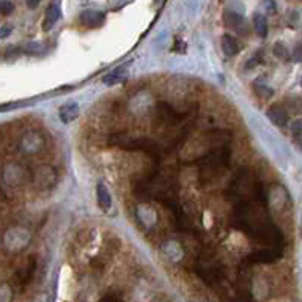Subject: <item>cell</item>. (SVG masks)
Instances as JSON below:
<instances>
[{
    "label": "cell",
    "mask_w": 302,
    "mask_h": 302,
    "mask_svg": "<svg viewBox=\"0 0 302 302\" xmlns=\"http://www.w3.org/2000/svg\"><path fill=\"white\" fill-rule=\"evenodd\" d=\"M10 32H11V28H10V27H5V28H2V30H0V38L8 36V35H10Z\"/></svg>",
    "instance_id": "20"
},
{
    "label": "cell",
    "mask_w": 302,
    "mask_h": 302,
    "mask_svg": "<svg viewBox=\"0 0 302 302\" xmlns=\"http://www.w3.org/2000/svg\"><path fill=\"white\" fill-rule=\"evenodd\" d=\"M13 10H14L13 2H10V0H0V13L8 16V14L13 13Z\"/></svg>",
    "instance_id": "14"
},
{
    "label": "cell",
    "mask_w": 302,
    "mask_h": 302,
    "mask_svg": "<svg viewBox=\"0 0 302 302\" xmlns=\"http://www.w3.org/2000/svg\"><path fill=\"white\" fill-rule=\"evenodd\" d=\"M224 21H225V24L228 25V27H231V28H236V30H239V24H244L243 22V18L239 16V14H236V13H231V11H225V14H224Z\"/></svg>",
    "instance_id": "11"
},
{
    "label": "cell",
    "mask_w": 302,
    "mask_h": 302,
    "mask_svg": "<svg viewBox=\"0 0 302 302\" xmlns=\"http://www.w3.org/2000/svg\"><path fill=\"white\" fill-rule=\"evenodd\" d=\"M40 2H41V0H27V6L33 10V8H36L38 5H40Z\"/></svg>",
    "instance_id": "19"
},
{
    "label": "cell",
    "mask_w": 302,
    "mask_h": 302,
    "mask_svg": "<svg viewBox=\"0 0 302 302\" xmlns=\"http://www.w3.org/2000/svg\"><path fill=\"white\" fill-rule=\"evenodd\" d=\"M253 28L256 35H258L260 38H266L268 36V21L266 18L263 16V14H255L253 18Z\"/></svg>",
    "instance_id": "10"
},
{
    "label": "cell",
    "mask_w": 302,
    "mask_h": 302,
    "mask_svg": "<svg viewBox=\"0 0 302 302\" xmlns=\"http://www.w3.org/2000/svg\"><path fill=\"white\" fill-rule=\"evenodd\" d=\"M60 14H62V11H60L58 3H52L48 6L46 14H44V21H43V28L46 30V32L60 19Z\"/></svg>",
    "instance_id": "6"
},
{
    "label": "cell",
    "mask_w": 302,
    "mask_h": 302,
    "mask_svg": "<svg viewBox=\"0 0 302 302\" xmlns=\"http://www.w3.org/2000/svg\"><path fill=\"white\" fill-rule=\"evenodd\" d=\"M274 55L278 57V58H282V60H288L290 58V52H288V49H286L282 43H277L276 46H274Z\"/></svg>",
    "instance_id": "13"
},
{
    "label": "cell",
    "mask_w": 302,
    "mask_h": 302,
    "mask_svg": "<svg viewBox=\"0 0 302 302\" xmlns=\"http://www.w3.org/2000/svg\"><path fill=\"white\" fill-rule=\"evenodd\" d=\"M222 50L226 57H233L238 54V43L231 35L222 36Z\"/></svg>",
    "instance_id": "9"
},
{
    "label": "cell",
    "mask_w": 302,
    "mask_h": 302,
    "mask_svg": "<svg viewBox=\"0 0 302 302\" xmlns=\"http://www.w3.org/2000/svg\"><path fill=\"white\" fill-rule=\"evenodd\" d=\"M96 199H98V205H100L102 209H109L110 205H112V197L107 191V187H105L102 183L98 184L96 187Z\"/></svg>",
    "instance_id": "8"
},
{
    "label": "cell",
    "mask_w": 302,
    "mask_h": 302,
    "mask_svg": "<svg viewBox=\"0 0 302 302\" xmlns=\"http://www.w3.org/2000/svg\"><path fill=\"white\" fill-rule=\"evenodd\" d=\"M80 24L90 27V28H95V27H100L102 22H104V13L101 11H95V10H87L80 14Z\"/></svg>",
    "instance_id": "4"
},
{
    "label": "cell",
    "mask_w": 302,
    "mask_h": 302,
    "mask_svg": "<svg viewBox=\"0 0 302 302\" xmlns=\"http://www.w3.org/2000/svg\"><path fill=\"white\" fill-rule=\"evenodd\" d=\"M301 85H302V77H301Z\"/></svg>",
    "instance_id": "21"
},
{
    "label": "cell",
    "mask_w": 302,
    "mask_h": 302,
    "mask_svg": "<svg viewBox=\"0 0 302 302\" xmlns=\"http://www.w3.org/2000/svg\"><path fill=\"white\" fill-rule=\"evenodd\" d=\"M228 161H230V150L224 147H217L209 150L205 156H201L197 161L200 165V179L203 183H213L214 178L219 176L225 167H228Z\"/></svg>",
    "instance_id": "1"
},
{
    "label": "cell",
    "mask_w": 302,
    "mask_h": 302,
    "mask_svg": "<svg viewBox=\"0 0 302 302\" xmlns=\"http://www.w3.org/2000/svg\"><path fill=\"white\" fill-rule=\"evenodd\" d=\"M189 112H179L167 102H159L154 107V123L161 127H176L187 118Z\"/></svg>",
    "instance_id": "3"
},
{
    "label": "cell",
    "mask_w": 302,
    "mask_h": 302,
    "mask_svg": "<svg viewBox=\"0 0 302 302\" xmlns=\"http://www.w3.org/2000/svg\"><path fill=\"white\" fill-rule=\"evenodd\" d=\"M293 58L296 60V62H302V44H299V46L294 48V50H293Z\"/></svg>",
    "instance_id": "18"
},
{
    "label": "cell",
    "mask_w": 302,
    "mask_h": 302,
    "mask_svg": "<svg viewBox=\"0 0 302 302\" xmlns=\"http://www.w3.org/2000/svg\"><path fill=\"white\" fill-rule=\"evenodd\" d=\"M110 145L126 151H143V153H148L154 157H161L164 154L161 143L148 137H129L125 134H115L110 137Z\"/></svg>",
    "instance_id": "2"
},
{
    "label": "cell",
    "mask_w": 302,
    "mask_h": 302,
    "mask_svg": "<svg viewBox=\"0 0 302 302\" xmlns=\"http://www.w3.org/2000/svg\"><path fill=\"white\" fill-rule=\"evenodd\" d=\"M255 92L258 93L260 96H264V98H269L273 96V90H269V87H255Z\"/></svg>",
    "instance_id": "17"
},
{
    "label": "cell",
    "mask_w": 302,
    "mask_h": 302,
    "mask_svg": "<svg viewBox=\"0 0 302 302\" xmlns=\"http://www.w3.org/2000/svg\"><path fill=\"white\" fill-rule=\"evenodd\" d=\"M268 118L278 127H285L288 125V113H286L283 107H280V105H277V104L271 105L268 109Z\"/></svg>",
    "instance_id": "5"
},
{
    "label": "cell",
    "mask_w": 302,
    "mask_h": 302,
    "mask_svg": "<svg viewBox=\"0 0 302 302\" xmlns=\"http://www.w3.org/2000/svg\"><path fill=\"white\" fill-rule=\"evenodd\" d=\"M77 112H79V107L76 102L65 104L63 107H60V118H62L63 123H70L73 120L77 118Z\"/></svg>",
    "instance_id": "7"
},
{
    "label": "cell",
    "mask_w": 302,
    "mask_h": 302,
    "mask_svg": "<svg viewBox=\"0 0 302 302\" xmlns=\"http://www.w3.org/2000/svg\"><path fill=\"white\" fill-rule=\"evenodd\" d=\"M123 76H125V66L117 68L115 71H112L107 76H104L102 82H104V84H107V85H113V84H117L118 80H122Z\"/></svg>",
    "instance_id": "12"
},
{
    "label": "cell",
    "mask_w": 302,
    "mask_h": 302,
    "mask_svg": "<svg viewBox=\"0 0 302 302\" xmlns=\"http://www.w3.org/2000/svg\"><path fill=\"white\" fill-rule=\"evenodd\" d=\"M253 260H260V261H273L274 255H271V252H260L258 255H253Z\"/></svg>",
    "instance_id": "15"
},
{
    "label": "cell",
    "mask_w": 302,
    "mask_h": 302,
    "mask_svg": "<svg viewBox=\"0 0 302 302\" xmlns=\"http://www.w3.org/2000/svg\"><path fill=\"white\" fill-rule=\"evenodd\" d=\"M291 132L294 135H302V118L296 120V122L291 125Z\"/></svg>",
    "instance_id": "16"
}]
</instances>
